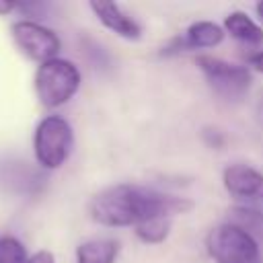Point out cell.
Returning a JSON list of instances; mask_svg holds the SVG:
<instances>
[{
    "label": "cell",
    "mask_w": 263,
    "mask_h": 263,
    "mask_svg": "<svg viewBox=\"0 0 263 263\" xmlns=\"http://www.w3.org/2000/svg\"><path fill=\"white\" fill-rule=\"evenodd\" d=\"M257 14H259V18L263 21V2H259V4H257Z\"/></svg>",
    "instance_id": "19"
},
{
    "label": "cell",
    "mask_w": 263,
    "mask_h": 263,
    "mask_svg": "<svg viewBox=\"0 0 263 263\" xmlns=\"http://www.w3.org/2000/svg\"><path fill=\"white\" fill-rule=\"evenodd\" d=\"M224 39V29L210 21H197L193 23L183 37L175 39V51L179 49H203V47H216Z\"/></svg>",
    "instance_id": "10"
},
{
    "label": "cell",
    "mask_w": 263,
    "mask_h": 263,
    "mask_svg": "<svg viewBox=\"0 0 263 263\" xmlns=\"http://www.w3.org/2000/svg\"><path fill=\"white\" fill-rule=\"evenodd\" d=\"M249 64H251L255 70L263 72V49H259V51L251 53V55H249Z\"/></svg>",
    "instance_id": "18"
},
{
    "label": "cell",
    "mask_w": 263,
    "mask_h": 263,
    "mask_svg": "<svg viewBox=\"0 0 263 263\" xmlns=\"http://www.w3.org/2000/svg\"><path fill=\"white\" fill-rule=\"evenodd\" d=\"M208 253L216 263H261L259 242L232 222L220 224L208 234Z\"/></svg>",
    "instance_id": "4"
},
{
    "label": "cell",
    "mask_w": 263,
    "mask_h": 263,
    "mask_svg": "<svg viewBox=\"0 0 263 263\" xmlns=\"http://www.w3.org/2000/svg\"><path fill=\"white\" fill-rule=\"evenodd\" d=\"M230 218H232V224L240 226L242 230H247L257 242L263 240V214L253 210V208H234L230 212Z\"/></svg>",
    "instance_id": "13"
},
{
    "label": "cell",
    "mask_w": 263,
    "mask_h": 263,
    "mask_svg": "<svg viewBox=\"0 0 263 263\" xmlns=\"http://www.w3.org/2000/svg\"><path fill=\"white\" fill-rule=\"evenodd\" d=\"M0 263H31V255L27 253L25 245L16 236L2 234L0 236Z\"/></svg>",
    "instance_id": "14"
},
{
    "label": "cell",
    "mask_w": 263,
    "mask_h": 263,
    "mask_svg": "<svg viewBox=\"0 0 263 263\" xmlns=\"http://www.w3.org/2000/svg\"><path fill=\"white\" fill-rule=\"evenodd\" d=\"M10 35L14 45L33 62L45 64L53 58H58L60 53V37L47 29L45 25L37 23V21H16L10 25Z\"/></svg>",
    "instance_id": "6"
},
{
    "label": "cell",
    "mask_w": 263,
    "mask_h": 263,
    "mask_svg": "<svg viewBox=\"0 0 263 263\" xmlns=\"http://www.w3.org/2000/svg\"><path fill=\"white\" fill-rule=\"evenodd\" d=\"M31 263H55V261L49 251H37L35 255H31Z\"/></svg>",
    "instance_id": "17"
},
{
    "label": "cell",
    "mask_w": 263,
    "mask_h": 263,
    "mask_svg": "<svg viewBox=\"0 0 263 263\" xmlns=\"http://www.w3.org/2000/svg\"><path fill=\"white\" fill-rule=\"evenodd\" d=\"M193 203L185 197L166 195L142 185L119 183L99 191L90 205V218L103 226H140L156 218H171L173 214L189 212Z\"/></svg>",
    "instance_id": "1"
},
{
    "label": "cell",
    "mask_w": 263,
    "mask_h": 263,
    "mask_svg": "<svg viewBox=\"0 0 263 263\" xmlns=\"http://www.w3.org/2000/svg\"><path fill=\"white\" fill-rule=\"evenodd\" d=\"M78 68L62 58H53L45 64H39L35 72V92L43 107L55 109L66 105L80 88Z\"/></svg>",
    "instance_id": "2"
},
{
    "label": "cell",
    "mask_w": 263,
    "mask_h": 263,
    "mask_svg": "<svg viewBox=\"0 0 263 263\" xmlns=\"http://www.w3.org/2000/svg\"><path fill=\"white\" fill-rule=\"evenodd\" d=\"M72 146H74V134L64 117L47 115L37 123L33 136V150L41 168L47 171L60 168L68 160Z\"/></svg>",
    "instance_id": "3"
},
{
    "label": "cell",
    "mask_w": 263,
    "mask_h": 263,
    "mask_svg": "<svg viewBox=\"0 0 263 263\" xmlns=\"http://www.w3.org/2000/svg\"><path fill=\"white\" fill-rule=\"evenodd\" d=\"M195 64L205 74L214 92L228 101L240 99L251 86V72L245 66L228 64L214 55H197Z\"/></svg>",
    "instance_id": "5"
},
{
    "label": "cell",
    "mask_w": 263,
    "mask_h": 263,
    "mask_svg": "<svg viewBox=\"0 0 263 263\" xmlns=\"http://www.w3.org/2000/svg\"><path fill=\"white\" fill-rule=\"evenodd\" d=\"M90 10L97 18L123 39H140L142 27L115 2H90Z\"/></svg>",
    "instance_id": "8"
},
{
    "label": "cell",
    "mask_w": 263,
    "mask_h": 263,
    "mask_svg": "<svg viewBox=\"0 0 263 263\" xmlns=\"http://www.w3.org/2000/svg\"><path fill=\"white\" fill-rule=\"evenodd\" d=\"M224 29L245 45L257 47L263 43V29L245 12H230L224 21Z\"/></svg>",
    "instance_id": "11"
},
{
    "label": "cell",
    "mask_w": 263,
    "mask_h": 263,
    "mask_svg": "<svg viewBox=\"0 0 263 263\" xmlns=\"http://www.w3.org/2000/svg\"><path fill=\"white\" fill-rule=\"evenodd\" d=\"M226 191L247 203H263V173L249 164H230L224 171Z\"/></svg>",
    "instance_id": "7"
},
{
    "label": "cell",
    "mask_w": 263,
    "mask_h": 263,
    "mask_svg": "<svg viewBox=\"0 0 263 263\" xmlns=\"http://www.w3.org/2000/svg\"><path fill=\"white\" fill-rule=\"evenodd\" d=\"M0 183L8 191L35 193L43 185V179L27 162H6V164H0Z\"/></svg>",
    "instance_id": "9"
},
{
    "label": "cell",
    "mask_w": 263,
    "mask_h": 263,
    "mask_svg": "<svg viewBox=\"0 0 263 263\" xmlns=\"http://www.w3.org/2000/svg\"><path fill=\"white\" fill-rule=\"evenodd\" d=\"M119 242L111 238H92L76 249V263H115Z\"/></svg>",
    "instance_id": "12"
},
{
    "label": "cell",
    "mask_w": 263,
    "mask_h": 263,
    "mask_svg": "<svg viewBox=\"0 0 263 263\" xmlns=\"http://www.w3.org/2000/svg\"><path fill=\"white\" fill-rule=\"evenodd\" d=\"M203 138H205V142H208L210 146H214V148H220V146L224 144V136H222L218 129H205V132H203Z\"/></svg>",
    "instance_id": "16"
},
{
    "label": "cell",
    "mask_w": 263,
    "mask_h": 263,
    "mask_svg": "<svg viewBox=\"0 0 263 263\" xmlns=\"http://www.w3.org/2000/svg\"><path fill=\"white\" fill-rule=\"evenodd\" d=\"M171 230V220L168 218H156L150 222H144L140 226H136V234L140 240L148 242V245H158L168 236Z\"/></svg>",
    "instance_id": "15"
}]
</instances>
